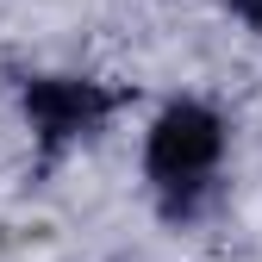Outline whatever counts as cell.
Listing matches in <instances>:
<instances>
[{
	"label": "cell",
	"mask_w": 262,
	"mask_h": 262,
	"mask_svg": "<svg viewBox=\"0 0 262 262\" xmlns=\"http://www.w3.org/2000/svg\"><path fill=\"white\" fill-rule=\"evenodd\" d=\"M219 156H225V119L212 106H200V100H175L150 125L144 169H150V181L162 193H193V187H206Z\"/></svg>",
	"instance_id": "cell-1"
},
{
	"label": "cell",
	"mask_w": 262,
	"mask_h": 262,
	"mask_svg": "<svg viewBox=\"0 0 262 262\" xmlns=\"http://www.w3.org/2000/svg\"><path fill=\"white\" fill-rule=\"evenodd\" d=\"M113 106H119V94L100 88V81H81V75H38V81H25V119L38 131L44 156L94 138V131L113 119Z\"/></svg>",
	"instance_id": "cell-2"
},
{
	"label": "cell",
	"mask_w": 262,
	"mask_h": 262,
	"mask_svg": "<svg viewBox=\"0 0 262 262\" xmlns=\"http://www.w3.org/2000/svg\"><path fill=\"white\" fill-rule=\"evenodd\" d=\"M231 13H237L250 31H262V0H231Z\"/></svg>",
	"instance_id": "cell-3"
}]
</instances>
